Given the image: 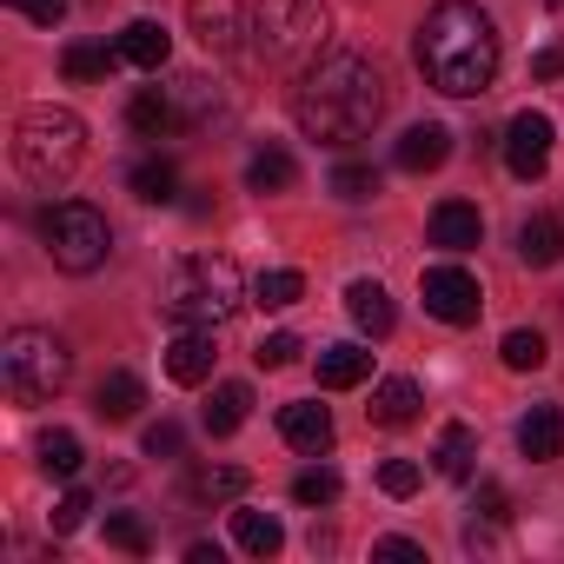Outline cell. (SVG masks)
Here are the masks:
<instances>
[{"label": "cell", "instance_id": "6da1fadb", "mask_svg": "<svg viewBox=\"0 0 564 564\" xmlns=\"http://www.w3.org/2000/svg\"><path fill=\"white\" fill-rule=\"evenodd\" d=\"M293 120L319 147H359L386 120V74L352 47H326L293 87Z\"/></svg>", "mask_w": 564, "mask_h": 564}, {"label": "cell", "instance_id": "7a4b0ae2", "mask_svg": "<svg viewBox=\"0 0 564 564\" xmlns=\"http://www.w3.org/2000/svg\"><path fill=\"white\" fill-rule=\"evenodd\" d=\"M419 74L452 94V100H478L498 74V28L478 0H438V8L419 21Z\"/></svg>", "mask_w": 564, "mask_h": 564}, {"label": "cell", "instance_id": "3957f363", "mask_svg": "<svg viewBox=\"0 0 564 564\" xmlns=\"http://www.w3.org/2000/svg\"><path fill=\"white\" fill-rule=\"evenodd\" d=\"M239 300H246V286H239V265L226 252H186V259H173L166 286H160V313L173 326H206V333L226 326L239 313Z\"/></svg>", "mask_w": 564, "mask_h": 564}, {"label": "cell", "instance_id": "277c9868", "mask_svg": "<svg viewBox=\"0 0 564 564\" xmlns=\"http://www.w3.org/2000/svg\"><path fill=\"white\" fill-rule=\"evenodd\" d=\"M14 160L34 186H67L87 160V120L67 107H28L14 127Z\"/></svg>", "mask_w": 564, "mask_h": 564}, {"label": "cell", "instance_id": "5b68a950", "mask_svg": "<svg viewBox=\"0 0 564 564\" xmlns=\"http://www.w3.org/2000/svg\"><path fill=\"white\" fill-rule=\"evenodd\" d=\"M67 372H74V352L41 326H21V333H8V346H0V379H8L14 405H47L67 386Z\"/></svg>", "mask_w": 564, "mask_h": 564}, {"label": "cell", "instance_id": "8992f818", "mask_svg": "<svg viewBox=\"0 0 564 564\" xmlns=\"http://www.w3.org/2000/svg\"><path fill=\"white\" fill-rule=\"evenodd\" d=\"M252 54L265 61H319L326 47V0H252Z\"/></svg>", "mask_w": 564, "mask_h": 564}, {"label": "cell", "instance_id": "52a82bcc", "mask_svg": "<svg viewBox=\"0 0 564 564\" xmlns=\"http://www.w3.org/2000/svg\"><path fill=\"white\" fill-rule=\"evenodd\" d=\"M41 239H47V259L61 265V272H100L107 265V252H113V226H107V213L100 206H87V199H61V206H47L41 213Z\"/></svg>", "mask_w": 564, "mask_h": 564}, {"label": "cell", "instance_id": "ba28073f", "mask_svg": "<svg viewBox=\"0 0 564 564\" xmlns=\"http://www.w3.org/2000/svg\"><path fill=\"white\" fill-rule=\"evenodd\" d=\"M419 300H425V313L445 319V326H471V319L485 313V293H478V279H471L465 265H425V272H419Z\"/></svg>", "mask_w": 564, "mask_h": 564}, {"label": "cell", "instance_id": "9c48e42d", "mask_svg": "<svg viewBox=\"0 0 564 564\" xmlns=\"http://www.w3.org/2000/svg\"><path fill=\"white\" fill-rule=\"evenodd\" d=\"M551 140H557L551 113L524 107V113L505 127V166H511L518 180H544V166H551Z\"/></svg>", "mask_w": 564, "mask_h": 564}, {"label": "cell", "instance_id": "30bf717a", "mask_svg": "<svg viewBox=\"0 0 564 564\" xmlns=\"http://www.w3.org/2000/svg\"><path fill=\"white\" fill-rule=\"evenodd\" d=\"M392 160H399V173H438L452 160V133L438 120H419V127H405V140L392 147Z\"/></svg>", "mask_w": 564, "mask_h": 564}, {"label": "cell", "instance_id": "8fae6325", "mask_svg": "<svg viewBox=\"0 0 564 564\" xmlns=\"http://www.w3.org/2000/svg\"><path fill=\"white\" fill-rule=\"evenodd\" d=\"M213 359H219V352H213V333H206V326H186V333L166 346V379H173V386H206V379H213Z\"/></svg>", "mask_w": 564, "mask_h": 564}, {"label": "cell", "instance_id": "7c38bea8", "mask_svg": "<svg viewBox=\"0 0 564 564\" xmlns=\"http://www.w3.org/2000/svg\"><path fill=\"white\" fill-rule=\"evenodd\" d=\"M478 239H485V219H478L471 199H445V206H432V246H438V252H471Z\"/></svg>", "mask_w": 564, "mask_h": 564}, {"label": "cell", "instance_id": "4fadbf2b", "mask_svg": "<svg viewBox=\"0 0 564 564\" xmlns=\"http://www.w3.org/2000/svg\"><path fill=\"white\" fill-rule=\"evenodd\" d=\"M518 452H524L531 465L564 458V412H557V405H531V412L518 419Z\"/></svg>", "mask_w": 564, "mask_h": 564}, {"label": "cell", "instance_id": "5bb4252c", "mask_svg": "<svg viewBox=\"0 0 564 564\" xmlns=\"http://www.w3.org/2000/svg\"><path fill=\"white\" fill-rule=\"evenodd\" d=\"M346 313H352V326H359L366 339H386V333L399 326L392 293L379 286V279H352V286H346Z\"/></svg>", "mask_w": 564, "mask_h": 564}, {"label": "cell", "instance_id": "9a60e30c", "mask_svg": "<svg viewBox=\"0 0 564 564\" xmlns=\"http://www.w3.org/2000/svg\"><path fill=\"white\" fill-rule=\"evenodd\" d=\"M279 438H286L293 452H313L319 458V452H333V412L313 405V399L306 405H286V412H279Z\"/></svg>", "mask_w": 564, "mask_h": 564}, {"label": "cell", "instance_id": "2e32d148", "mask_svg": "<svg viewBox=\"0 0 564 564\" xmlns=\"http://www.w3.org/2000/svg\"><path fill=\"white\" fill-rule=\"evenodd\" d=\"M120 61L127 67H140V74H160L166 61H173V34L160 28V21H133V28H120Z\"/></svg>", "mask_w": 564, "mask_h": 564}, {"label": "cell", "instance_id": "e0dca14e", "mask_svg": "<svg viewBox=\"0 0 564 564\" xmlns=\"http://www.w3.org/2000/svg\"><path fill=\"white\" fill-rule=\"evenodd\" d=\"M518 259H524V265H557V259H564V213H531V219H518Z\"/></svg>", "mask_w": 564, "mask_h": 564}, {"label": "cell", "instance_id": "ac0fdd59", "mask_svg": "<svg viewBox=\"0 0 564 564\" xmlns=\"http://www.w3.org/2000/svg\"><path fill=\"white\" fill-rule=\"evenodd\" d=\"M127 127H133L140 140H160V133H173V127H180L173 87H140V94H133V107H127Z\"/></svg>", "mask_w": 564, "mask_h": 564}, {"label": "cell", "instance_id": "d6986e66", "mask_svg": "<svg viewBox=\"0 0 564 564\" xmlns=\"http://www.w3.org/2000/svg\"><path fill=\"white\" fill-rule=\"evenodd\" d=\"M419 405H425L419 379H379L366 412H372V425H412V419H419Z\"/></svg>", "mask_w": 564, "mask_h": 564}, {"label": "cell", "instance_id": "ffe728a7", "mask_svg": "<svg viewBox=\"0 0 564 564\" xmlns=\"http://www.w3.org/2000/svg\"><path fill=\"white\" fill-rule=\"evenodd\" d=\"M232 544L246 551V557H279V544H286V524H279L272 511H232Z\"/></svg>", "mask_w": 564, "mask_h": 564}, {"label": "cell", "instance_id": "44dd1931", "mask_svg": "<svg viewBox=\"0 0 564 564\" xmlns=\"http://www.w3.org/2000/svg\"><path fill=\"white\" fill-rule=\"evenodd\" d=\"M372 379V352L366 346H326L319 352V386L326 392H352V386H366Z\"/></svg>", "mask_w": 564, "mask_h": 564}, {"label": "cell", "instance_id": "7402d4cb", "mask_svg": "<svg viewBox=\"0 0 564 564\" xmlns=\"http://www.w3.org/2000/svg\"><path fill=\"white\" fill-rule=\"evenodd\" d=\"M432 465H438V478H458V485H465L471 465H478V432L452 419V425L438 432V445H432Z\"/></svg>", "mask_w": 564, "mask_h": 564}, {"label": "cell", "instance_id": "603a6c76", "mask_svg": "<svg viewBox=\"0 0 564 564\" xmlns=\"http://www.w3.org/2000/svg\"><path fill=\"white\" fill-rule=\"evenodd\" d=\"M246 412H252V386L226 379V386H213V399H206V432H213V438H232V432L246 425Z\"/></svg>", "mask_w": 564, "mask_h": 564}, {"label": "cell", "instance_id": "cb8c5ba5", "mask_svg": "<svg viewBox=\"0 0 564 564\" xmlns=\"http://www.w3.org/2000/svg\"><path fill=\"white\" fill-rule=\"evenodd\" d=\"M193 28H199V41H206L213 54H226V47L246 34V21H239L232 0H193Z\"/></svg>", "mask_w": 564, "mask_h": 564}, {"label": "cell", "instance_id": "d4e9b609", "mask_svg": "<svg viewBox=\"0 0 564 564\" xmlns=\"http://www.w3.org/2000/svg\"><path fill=\"white\" fill-rule=\"evenodd\" d=\"M293 180H300V160H293L286 147H259L252 166H246V186H252V193H286Z\"/></svg>", "mask_w": 564, "mask_h": 564}, {"label": "cell", "instance_id": "484cf974", "mask_svg": "<svg viewBox=\"0 0 564 564\" xmlns=\"http://www.w3.org/2000/svg\"><path fill=\"white\" fill-rule=\"evenodd\" d=\"M140 405H147V386H140L133 372H107L100 392H94V412H100V419H133Z\"/></svg>", "mask_w": 564, "mask_h": 564}, {"label": "cell", "instance_id": "4316f807", "mask_svg": "<svg viewBox=\"0 0 564 564\" xmlns=\"http://www.w3.org/2000/svg\"><path fill=\"white\" fill-rule=\"evenodd\" d=\"M300 293H306V279H300L293 265H272V272L252 279V306H265V313H286Z\"/></svg>", "mask_w": 564, "mask_h": 564}, {"label": "cell", "instance_id": "83f0119b", "mask_svg": "<svg viewBox=\"0 0 564 564\" xmlns=\"http://www.w3.org/2000/svg\"><path fill=\"white\" fill-rule=\"evenodd\" d=\"M34 452H41V471H47V478H74V471L87 465L80 438H74V432H61V425H54V432H41V445H34Z\"/></svg>", "mask_w": 564, "mask_h": 564}, {"label": "cell", "instance_id": "f1b7e54d", "mask_svg": "<svg viewBox=\"0 0 564 564\" xmlns=\"http://www.w3.org/2000/svg\"><path fill=\"white\" fill-rule=\"evenodd\" d=\"M246 485H252V478H246L239 465H206V471L193 478V498H199V505H239Z\"/></svg>", "mask_w": 564, "mask_h": 564}, {"label": "cell", "instance_id": "f546056e", "mask_svg": "<svg viewBox=\"0 0 564 564\" xmlns=\"http://www.w3.org/2000/svg\"><path fill=\"white\" fill-rule=\"evenodd\" d=\"M127 186H133V193H140L147 206H166V199H173V186H180V173H173V166H166V160L153 153V160H140V166L127 173Z\"/></svg>", "mask_w": 564, "mask_h": 564}, {"label": "cell", "instance_id": "4dcf8cb0", "mask_svg": "<svg viewBox=\"0 0 564 564\" xmlns=\"http://www.w3.org/2000/svg\"><path fill=\"white\" fill-rule=\"evenodd\" d=\"M120 61V47H94V41H74L67 54H61V67H67V80H100L107 67Z\"/></svg>", "mask_w": 564, "mask_h": 564}, {"label": "cell", "instance_id": "1f68e13d", "mask_svg": "<svg viewBox=\"0 0 564 564\" xmlns=\"http://www.w3.org/2000/svg\"><path fill=\"white\" fill-rule=\"evenodd\" d=\"M498 359H505L511 372H538V366H544V333H531V326L505 333V339H498Z\"/></svg>", "mask_w": 564, "mask_h": 564}, {"label": "cell", "instance_id": "d6a6232c", "mask_svg": "<svg viewBox=\"0 0 564 564\" xmlns=\"http://www.w3.org/2000/svg\"><path fill=\"white\" fill-rule=\"evenodd\" d=\"M339 491H346V478H339L333 465H313V471L293 478V498H300V505H339Z\"/></svg>", "mask_w": 564, "mask_h": 564}, {"label": "cell", "instance_id": "836d02e7", "mask_svg": "<svg viewBox=\"0 0 564 564\" xmlns=\"http://www.w3.org/2000/svg\"><path fill=\"white\" fill-rule=\"evenodd\" d=\"M107 544H113V551H127V557H147V544H153V538H147V524H140L133 511H113V518H107Z\"/></svg>", "mask_w": 564, "mask_h": 564}, {"label": "cell", "instance_id": "e575fe53", "mask_svg": "<svg viewBox=\"0 0 564 564\" xmlns=\"http://www.w3.org/2000/svg\"><path fill=\"white\" fill-rule=\"evenodd\" d=\"M333 193H339V199H372V193H379V173L346 160V166H333Z\"/></svg>", "mask_w": 564, "mask_h": 564}, {"label": "cell", "instance_id": "d590c367", "mask_svg": "<svg viewBox=\"0 0 564 564\" xmlns=\"http://www.w3.org/2000/svg\"><path fill=\"white\" fill-rule=\"evenodd\" d=\"M419 478H425V471H419L412 458H386V465H379V491H386V498H412Z\"/></svg>", "mask_w": 564, "mask_h": 564}, {"label": "cell", "instance_id": "8d00e7d4", "mask_svg": "<svg viewBox=\"0 0 564 564\" xmlns=\"http://www.w3.org/2000/svg\"><path fill=\"white\" fill-rule=\"evenodd\" d=\"M87 511H94V491H80V485H74V491H67V498L54 505V518H47V524H54V538L80 531V524H87Z\"/></svg>", "mask_w": 564, "mask_h": 564}, {"label": "cell", "instance_id": "74e56055", "mask_svg": "<svg viewBox=\"0 0 564 564\" xmlns=\"http://www.w3.org/2000/svg\"><path fill=\"white\" fill-rule=\"evenodd\" d=\"M180 445H186V432H180L173 419H160V425H147V458H180Z\"/></svg>", "mask_w": 564, "mask_h": 564}, {"label": "cell", "instance_id": "f35d334b", "mask_svg": "<svg viewBox=\"0 0 564 564\" xmlns=\"http://www.w3.org/2000/svg\"><path fill=\"white\" fill-rule=\"evenodd\" d=\"M8 8L28 14L34 28H61V21H67V0H8Z\"/></svg>", "mask_w": 564, "mask_h": 564}, {"label": "cell", "instance_id": "ab89813d", "mask_svg": "<svg viewBox=\"0 0 564 564\" xmlns=\"http://www.w3.org/2000/svg\"><path fill=\"white\" fill-rule=\"evenodd\" d=\"M293 359H300V339H293V333L259 339V366H293Z\"/></svg>", "mask_w": 564, "mask_h": 564}, {"label": "cell", "instance_id": "60d3db41", "mask_svg": "<svg viewBox=\"0 0 564 564\" xmlns=\"http://www.w3.org/2000/svg\"><path fill=\"white\" fill-rule=\"evenodd\" d=\"M372 557H399V564H419V557H425V544H419V538H379V544H372Z\"/></svg>", "mask_w": 564, "mask_h": 564}, {"label": "cell", "instance_id": "b9f144b4", "mask_svg": "<svg viewBox=\"0 0 564 564\" xmlns=\"http://www.w3.org/2000/svg\"><path fill=\"white\" fill-rule=\"evenodd\" d=\"M471 511H485L491 524H505V518H511V505H505V491H498V485H478V498H471Z\"/></svg>", "mask_w": 564, "mask_h": 564}, {"label": "cell", "instance_id": "7bdbcfd3", "mask_svg": "<svg viewBox=\"0 0 564 564\" xmlns=\"http://www.w3.org/2000/svg\"><path fill=\"white\" fill-rule=\"evenodd\" d=\"M557 74H564V54H557V47L531 54V80H557Z\"/></svg>", "mask_w": 564, "mask_h": 564}, {"label": "cell", "instance_id": "ee69618b", "mask_svg": "<svg viewBox=\"0 0 564 564\" xmlns=\"http://www.w3.org/2000/svg\"><path fill=\"white\" fill-rule=\"evenodd\" d=\"M544 8H564V0H544Z\"/></svg>", "mask_w": 564, "mask_h": 564}]
</instances>
